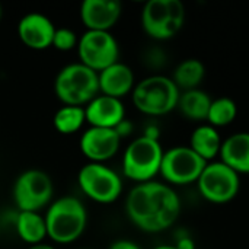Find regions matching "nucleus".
<instances>
[{
	"label": "nucleus",
	"instance_id": "22",
	"mask_svg": "<svg viewBox=\"0 0 249 249\" xmlns=\"http://www.w3.org/2000/svg\"><path fill=\"white\" fill-rule=\"evenodd\" d=\"M85 123H86L85 107L63 105L55 111L53 117L54 128L60 134H74L83 127Z\"/></svg>",
	"mask_w": 249,
	"mask_h": 249
},
{
	"label": "nucleus",
	"instance_id": "29",
	"mask_svg": "<svg viewBox=\"0 0 249 249\" xmlns=\"http://www.w3.org/2000/svg\"><path fill=\"white\" fill-rule=\"evenodd\" d=\"M143 136H144V137H147V139H150V140H158V142H159V136H160V133H159V128H158L156 125H149V127L144 130Z\"/></svg>",
	"mask_w": 249,
	"mask_h": 249
},
{
	"label": "nucleus",
	"instance_id": "7",
	"mask_svg": "<svg viewBox=\"0 0 249 249\" xmlns=\"http://www.w3.org/2000/svg\"><path fill=\"white\" fill-rule=\"evenodd\" d=\"M77 184L88 198L99 204H111L123 193L120 175L104 163L90 162L82 166L77 174Z\"/></svg>",
	"mask_w": 249,
	"mask_h": 249
},
{
	"label": "nucleus",
	"instance_id": "18",
	"mask_svg": "<svg viewBox=\"0 0 249 249\" xmlns=\"http://www.w3.org/2000/svg\"><path fill=\"white\" fill-rule=\"evenodd\" d=\"M222 143L223 142L217 128L210 124L197 127L190 139V147L206 162H210L217 155H220Z\"/></svg>",
	"mask_w": 249,
	"mask_h": 249
},
{
	"label": "nucleus",
	"instance_id": "4",
	"mask_svg": "<svg viewBox=\"0 0 249 249\" xmlns=\"http://www.w3.org/2000/svg\"><path fill=\"white\" fill-rule=\"evenodd\" d=\"M136 108L147 115H165L178 107L179 89L171 77L155 74L139 82L133 89Z\"/></svg>",
	"mask_w": 249,
	"mask_h": 249
},
{
	"label": "nucleus",
	"instance_id": "16",
	"mask_svg": "<svg viewBox=\"0 0 249 249\" xmlns=\"http://www.w3.org/2000/svg\"><path fill=\"white\" fill-rule=\"evenodd\" d=\"M99 92L107 96L121 99L127 93L133 92L136 86L133 70L124 63H114L109 67L98 73Z\"/></svg>",
	"mask_w": 249,
	"mask_h": 249
},
{
	"label": "nucleus",
	"instance_id": "31",
	"mask_svg": "<svg viewBox=\"0 0 249 249\" xmlns=\"http://www.w3.org/2000/svg\"><path fill=\"white\" fill-rule=\"evenodd\" d=\"M153 249H177V247L175 245H159V247Z\"/></svg>",
	"mask_w": 249,
	"mask_h": 249
},
{
	"label": "nucleus",
	"instance_id": "2",
	"mask_svg": "<svg viewBox=\"0 0 249 249\" xmlns=\"http://www.w3.org/2000/svg\"><path fill=\"white\" fill-rule=\"evenodd\" d=\"M47 236L55 244H71L77 241L88 225V213L83 203L71 196L54 200L45 214Z\"/></svg>",
	"mask_w": 249,
	"mask_h": 249
},
{
	"label": "nucleus",
	"instance_id": "12",
	"mask_svg": "<svg viewBox=\"0 0 249 249\" xmlns=\"http://www.w3.org/2000/svg\"><path fill=\"white\" fill-rule=\"evenodd\" d=\"M121 139L114 128L90 127L80 137L82 153L93 163H102L117 155Z\"/></svg>",
	"mask_w": 249,
	"mask_h": 249
},
{
	"label": "nucleus",
	"instance_id": "25",
	"mask_svg": "<svg viewBox=\"0 0 249 249\" xmlns=\"http://www.w3.org/2000/svg\"><path fill=\"white\" fill-rule=\"evenodd\" d=\"M146 57V61L152 67H160L165 63V54L160 50H150Z\"/></svg>",
	"mask_w": 249,
	"mask_h": 249
},
{
	"label": "nucleus",
	"instance_id": "32",
	"mask_svg": "<svg viewBox=\"0 0 249 249\" xmlns=\"http://www.w3.org/2000/svg\"><path fill=\"white\" fill-rule=\"evenodd\" d=\"M1 15H3V10H1V6H0V20H1Z\"/></svg>",
	"mask_w": 249,
	"mask_h": 249
},
{
	"label": "nucleus",
	"instance_id": "9",
	"mask_svg": "<svg viewBox=\"0 0 249 249\" xmlns=\"http://www.w3.org/2000/svg\"><path fill=\"white\" fill-rule=\"evenodd\" d=\"M200 194L210 203L225 204L232 201L241 188L239 174L223 162H209L198 181Z\"/></svg>",
	"mask_w": 249,
	"mask_h": 249
},
{
	"label": "nucleus",
	"instance_id": "28",
	"mask_svg": "<svg viewBox=\"0 0 249 249\" xmlns=\"http://www.w3.org/2000/svg\"><path fill=\"white\" fill-rule=\"evenodd\" d=\"M175 247H177V249H196L194 241L190 236H184V238L178 239Z\"/></svg>",
	"mask_w": 249,
	"mask_h": 249
},
{
	"label": "nucleus",
	"instance_id": "6",
	"mask_svg": "<svg viewBox=\"0 0 249 249\" xmlns=\"http://www.w3.org/2000/svg\"><path fill=\"white\" fill-rule=\"evenodd\" d=\"M185 22V7L179 0H150L142 10L144 32L159 41L175 36Z\"/></svg>",
	"mask_w": 249,
	"mask_h": 249
},
{
	"label": "nucleus",
	"instance_id": "1",
	"mask_svg": "<svg viewBox=\"0 0 249 249\" xmlns=\"http://www.w3.org/2000/svg\"><path fill=\"white\" fill-rule=\"evenodd\" d=\"M125 212L139 229L156 233L177 222L181 214V200L169 185L149 181L136 185L128 193Z\"/></svg>",
	"mask_w": 249,
	"mask_h": 249
},
{
	"label": "nucleus",
	"instance_id": "8",
	"mask_svg": "<svg viewBox=\"0 0 249 249\" xmlns=\"http://www.w3.org/2000/svg\"><path fill=\"white\" fill-rule=\"evenodd\" d=\"M54 187L50 175L39 169L22 172L13 184V200L19 212H39L53 203Z\"/></svg>",
	"mask_w": 249,
	"mask_h": 249
},
{
	"label": "nucleus",
	"instance_id": "21",
	"mask_svg": "<svg viewBox=\"0 0 249 249\" xmlns=\"http://www.w3.org/2000/svg\"><path fill=\"white\" fill-rule=\"evenodd\" d=\"M206 76V66L197 58H187L178 64L174 71L172 80L181 90H191L198 89L200 83Z\"/></svg>",
	"mask_w": 249,
	"mask_h": 249
},
{
	"label": "nucleus",
	"instance_id": "5",
	"mask_svg": "<svg viewBox=\"0 0 249 249\" xmlns=\"http://www.w3.org/2000/svg\"><path fill=\"white\" fill-rule=\"evenodd\" d=\"M163 149L158 140L144 136L134 139L123 156V172L128 179L139 184L152 181L160 172Z\"/></svg>",
	"mask_w": 249,
	"mask_h": 249
},
{
	"label": "nucleus",
	"instance_id": "19",
	"mask_svg": "<svg viewBox=\"0 0 249 249\" xmlns=\"http://www.w3.org/2000/svg\"><path fill=\"white\" fill-rule=\"evenodd\" d=\"M15 229L18 236L29 244V247L42 244L47 238L45 219L36 212H19L15 220Z\"/></svg>",
	"mask_w": 249,
	"mask_h": 249
},
{
	"label": "nucleus",
	"instance_id": "30",
	"mask_svg": "<svg viewBox=\"0 0 249 249\" xmlns=\"http://www.w3.org/2000/svg\"><path fill=\"white\" fill-rule=\"evenodd\" d=\"M28 249H55L53 245H47V244H38V245H32V247H29Z\"/></svg>",
	"mask_w": 249,
	"mask_h": 249
},
{
	"label": "nucleus",
	"instance_id": "10",
	"mask_svg": "<svg viewBox=\"0 0 249 249\" xmlns=\"http://www.w3.org/2000/svg\"><path fill=\"white\" fill-rule=\"evenodd\" d=\"M207 163L190 146H177L163 152L159 174L169 184L187 185L198 181Z\"/></svg>",
	"mask_w": 249,
	"mask_h": 249
},
{
	"label": "nucleus",
	"instance_id": "3",
	"mask_svg": "<svg viewBox=\"0 0 249 249\" xmlns=\"http://www.w3.org/2000/svg\"><path fill=\"white\" fill-rule=\"evenodd\" d=\"M54 92L64 105L86 107L99 95L98 73L82 63L67 64L55 76Z\"/></svg>",
	"mask_w": 249,
	"mask_h": 249
},
{
	"label": "nucleus",
	"instance_id": "24",
	"mask_svg": "<svg viewBox=\"0 0 249 249\" xmlns=\"http://www.w3.org/2000/svg\"><path fill=\"white\" fill-rule=\"evenodd\" d=\"M79 38L74 34V31L69 28H57L53 36V45L58 51H70L73 48H77Z\"/></svg>",
	"mask_w": 249,
	"mask_h": 249
},
{
	"label": "nucleus",
	"instance_id": "20",
	"mask_svg": "<svg viewBox=\"0 0 249 249\" xmlns=\"http://www.w3.org/2000/svg\"><path fill=\"white\" fill-rule=\"evenodd\" d=\"M210 105H212L210 96L200 89H191L182 92L178 101V108L181 109L184 117L193 121L207 120Z\"/></svg>",
	"mask_w": 249,
	"mask_h": 249
},
{
	"label": "nucleus",
	"instance_id": "15",
	"mask_svg": "<svg viewBox=\"0 0 249 249\" xmlns=\"http://www.w3.org/2000/svg\"><path fill=\"white\" fill-rule=\"evenodd\" d=\"M85 114L90 127L115 128L125 118V108L121 99L101 93L85 107Z\"/></svg>",
	"mask_w": 249,
	"mask_h": 249
},
{
	"label": "nucleus",
	"instance_id": "27",
	"mask_svg": "<svg viewBox=\"0 0 249 249\" xmlns=\"http://www.w3.org/2000/svg\"><path fill=\"white\" fill-rule=\"evenodd\" d=\"M109 249H142L136 242L133 241H128V239H120V241H115Z\"/></svg>",
	"mask_w": 249,
	"mask_h": 249
},
{
	"label": "nucleus",
	"instance_id": "14",
	"mask_svg": "<svg viewBox=\"0 0 249 249\" xmlns=\"http://www.w3.org/2000/svg\"><path fill=\"white\" fill-rule=\"evenodd\" d=\"M121 16V3L115 0H85L80 4V19L88 31H108Z\"/></svg>",
	"mask_w": 249,
	"mask_h": 249
},
{
	"label": "nucleus",
	"instance_id": "23",
	"mask_svg": "<svg viewBox=\"0 0 249 249\" xmlns=\"http://www.w3.org/2000/svg\"><path fill=\"white\" fill-rule=\"evenodd\" d=\"M236 115H238V107L235 101L223 96V98H217L212 101L207 121L210 123V125L216 128V127H223V125L231 124L236 118Z\"/></svg>",
	"mask_w": 249,
	"mask_h": 249
},
{
	"label": "nucleus",
	"instance_id": "11",
	"mask_svg": "<svg viewBox=\"0 0 249 249\" xmlns=\"http://www.w3.org/2000/svg\"><path fill=\"white\" fill-rule=\"evenodd\" d=\"M77 54L82 64L99 73L118 61L120 47L108 31H86L77 44Z\"/></svg>",
	"mask_w": 249,
	"mask_h": 249
},
{
	"label": "nucleus",
	"instance_id": "26",
	"mask_svg": "<svg viewBox=\"0 0 249 249\" xmlns=\"http://www.w3.org/2000/svg\"><path fill=\"white\" fill-rule=\"evenodd\" d=\"M114 130L117 131V134H118L120 139L123 140L124 137H127V136H130V134L133 133V124H131V121H127V120L124 118Z\"/></svg>",
	"mask_w": 249,
	"mask_h": 249
},
{
	"label": "nucleus",
	"instance_id": "17",
	"mask_svg": "<svg viewBox=\"0 0 249 249\" xmlns=\"http://www.w3.org/2000/svg\"><path fill=\"white\" fill-rule=\"evenodd\" d=\"M220 158V162L236 174H249V133L244 131L229 136L222 143Z\"/></svg>",
	"mask_w": 249,
	"mask_h": 249
},
{
	"label": "nucleus",
	"instance_id": "13",
	"mask_svg": "<svg viewBox=\"0 0 249 249\" xmlns=\"http://www.w3.org/2000/svg\"><path fill=\"white\" fill-rule=\"evenodd\" d=\"M55 26L50 18L42 13L32 12L22 16L18 22V36L23 45L31 50H45L53 45Z\"/></svg>",
	"mask_w": 249,
	"mask_h": 249
}]
</instances>
